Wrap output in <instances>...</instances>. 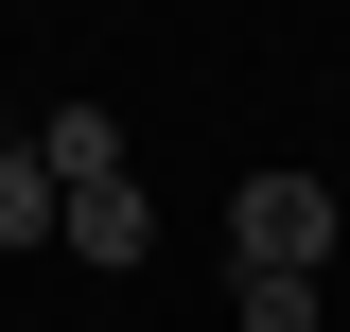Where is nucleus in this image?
Instances as JSON below:
<instances>
[{
  "mask_svg": "<svg viewBox=\"0 0 350 332\" xmlns=\"http://www.w3.org/2000/svg\"><path fill=\"white\" fill-rule=\"evenodd\" d=\"M333 262V193L315 175H245L228 193V280H315Z\"/></svg>",
  "mask_w": 350,
  "mask_h": 332,
  "instance_id": "f257e3e1",
  "label": "nucleus"
},
{
  "mask_svg": "<svg viewBox=\"0 0 350 332\" xmlns=\"http://www.w3.org/2000/svg\"><path fill=\"white\" fill-rule=\"evenodd\" d=\"M70 262H105V280H123V262H158V193H123V175H105V193H70Z\"/></svg>",
  "mask_w": 350,
  "mask_h": 332,
  "instance_id": "f03ea898",
  "label": "nucleus"
},
{
  "mask_svg": "<svg viewBox=\"0 0 350 332\" xmlns=\"http://www.w3.org/2000/svg\"><path fill=\"white\" fill-rule=\"evenodd\" d=\"M36 175H53V193H105V175H123V123H105V105H53V123H36Z\"/></svg>",
  "mask_w": 350,
  "mask_h": 332,
  "instance_id": "7ed1b4c3",
  "label": "nucleus"
},
{
  "mask_svg": "<svg viewBox=\"0 0 350 332\" xmlns=\"http://www.w3.org/2000/svg\"><path fill=\"white\" fill-rule=\"evenodd\" d=\"M36 227H70V193H53L36 140H18V158H0V245H36Z\"/></svg>",
  "mask_w": 350,
  "mask_h": 332,
  "instance_id": "20e7f679",
  "label": "nucleus"
},
{
  "mask_svg": "<svg viewBox=\"0 0 350 332\" xmlns=\"http://www.w3.org/2000/svg\"><path fill=\"white\" fill-rule=\"evenodd\" d=\"M228 332H315V280H228Z\"/></svg>",
  "mask_w": 350,
  "mask_h": 332,
  "instance_id": "39448f33",
  "label": "nucleus"
},
{
  "mask_svg": "<svg viewBox=\"0 0 350 332\" xmlns=\"http://www.w3.org/2000/svg\"><path fill=\"white\" fill-rule=\"evenodd\" d=\"M0 158H18V140H0Z\"/></svg>",
  "mask_w": 350,
  "mask_h": 332,
  "instance_id": "423d86ee",
  "label": "nucleus"
}]
</instances>
